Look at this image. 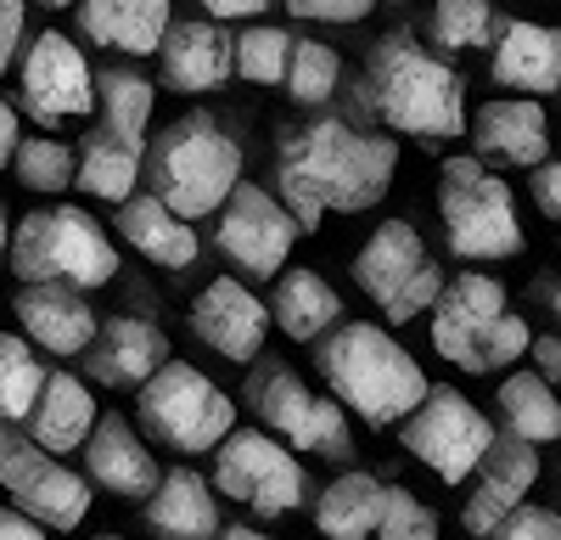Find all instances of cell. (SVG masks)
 Masks as SVG:
<instances>
[{
	"instance_id": "obj_1",
	"label": "cell",
	"mask_w": 561,
	"mask_h": 540,
	"mask_svg": "<svg viewBox=\"0 0 561 540\" xmlns=\"http://www.w3.org/2000/svg\"><path fill=\"white\" fill-rule=\"evenodd\" d=\"M399 142L393 135H365L343 119L287 124L275 142V175H280V209L293 214L298 232H320L325 214H359L377 209L393 187Z\"/></svg>"
},
{
	"instance_id": "obj_2",
	"label": "cell",
	"mask_w": 561,
	"mask_h": 540,
	"mask_svg": "<svg viewBox=\"0 0 561 540\" xmlns=\"http://www.w3.org/2000/svg\"><path fill=\"white\" fill-rule=\"evenodd\" d=\"M354 102H359V113L382 119L399 135H415V142H455V135H466L460 74L444 57L421 52L404 29L370 45L365 74L354 85Z\"/></svg>"
},
{
	"instance_id": "obj_3",
	"label": "cell",
	"mask_w": 561,
	"mask_h": 540,
	"mask_svg": "<svg viewBox=\"0 0 561 540\" xmlns=\"http://www.w3.org/2000/svg\"><path fill=\"white\" fill-rule=\"evenodd\" d=\"M314 367H320L325 389H332V400L343 412H354L365 428L404 423L421 405V394L433 389L427 372L415 367V355L370 322H348L332 338H320Z\"/></svg>"
},
{
	"instance_id": "obj_4",
	"label": "cell",
	"mask_w": 561,
	"mask_h": 540,
	"mask_svg": "<svg viewBox=\"0 0 561 540\" xmlns=\"http://www.w3.org/2000/svg\"><path fill=\"white\" fill-rule=\"evenodd\" d=\"M140 169H147L152 198L169 214L203 220L242 180V147L230 142L208 113H185L152 142V158H140Z\"/></svg>"
},
{
	"instance_id": "obj_5",
	"label": "cell",
	"mask_w": 561,
	"mask_h": 540,
	"mask_svg": "<svg viewBox=\"0 0 561 540\" xmlns=\"http://www.w3.org/2000/svg\"><path fill=\"white\" fill-rule=\"evenodd\" d=\"M534 344L523 315L505 310V288L483 270H466V277L444 282L433 299V349L449 360V367L489 378L511 360H523Z\"/></svg>"
},
{
	"instance_id": "obj_6",
	"label": "cell",
	"mask_w": 561,
	"mask_h": 540,
	"mask_svg": "<svg viewBox=\"0 0 561 540\" xmlns=\"http://www.w3.org/2000/svg\"><path fill=\"white\" fill-rule=\"evenodd\" d=\"M7 243H12V277L23 288L28 282H57V288L90 293V288H107L118 277L113 237L73 203H51V209L23 214Z\"/></svg>"
},
{
	"instance_id": "obj_7",
	"label": "cell",
	"mask_w": 561,
	"mask_h": 540,
	"mask_svg": "<svg viewBox=\"0 0 561 540\" xmlns=\"http://www.w3.org/2000/svg\"><path fill=\"white\" fill-rule=\"evenodd\" d=\"M438 214L444 243L460 259H511L523 254V220L511 203V187L483 169V158H449L438 175Z\"/></svg>"
},
{
	"instance_id": "obj_8",
	"label": "cell",
	"mask_w": 561,
	"mask_h": 540,
	"mask_svg": "<svg viewBox=\"0 0 561 540\" xmlns=\"http://www.w3.org/2000/svg\"><path fill=\"white\" fill-rule=\"evenodd\" d=\"M135 417L163 450H174V457H203V450H214L230 428H237V405H230V394L214 389L197 367L163 360V367L140 383Z\"/></svg>"
},
{
	"instance_id": "obj_9",
	"label": "cell",
	"mask_w": 561,
	"mask_h": 540,
	"mask_svg": "<svg viewBox=\"0 0 561 540\" xmlns=\"http://www.w3.org/2000/svg\"><path fill=\"white\" fill-rule=\"evenodd\" d=\"M354 282L365 299H377V310L388 322H415L421 310H433L444 270L433 265L427 243L410 220H382L377 232L365 237V248L354 254Z\"/></svg>"
},
{
	"instance_id": "obj_10",
	"label": "cell",
	"mask_w": 561,
	"mask_h": 540,
	"mask_svg": "<svg viewBox=\"0 0 561 540\" xmlns=\"http://www.w3.org/2000/svg\"><path fill=\"white\" fill-rule=\"evenodd\" d=\"M219 495L242 502L259 518H287L304 507V462L264 428H230L214 445V479Z\"/></svg>"
},
{
	"instance_id": "obj_11",
	"label": "cell",
	"mask_w": 561,
	"mask_h": 540,
	"mask_svg": "<svg viewBox=\"0 0 561 540\" xmlns=\"http://www.w3.org/2000/svg\"><path fill=\"white\" fill-rule=\"evenodd\" d=\"M248 405L259 412L264 434L270 439H287L293 450H309V457H325V462H343L348 450H354L348 412H343L337 400H320L287 367H259L248 378Z\"/></svg>"
},
{
	"instance_id": "obj_12",
	"label": "cell",
	"mask_w": 561,
	"mask_h": 540,
	"mask_svg": "<svg viewBox=\"0 0 561 540\" xmlns=\"http://www.w3.org/2000/svg\"><path fill=\"white\" fill-rule=\"evenodd\" d=\"M489 445H494V423L460 389H427L421 405L404 417V450L421 468H433L444 484L472 479Z\"/></svg>"
},
{
	"instance_id": "obj_13",
	"label": "cell",
	"mask_w": 561,
	"mask_h": 540,
	"mask_svg": "<svg viewBox=\"0 0 561 540\" xmlns=\"http://www.w3.org/2000/svg\"><path fill=\"white\" fill-rule=\"evenodd\" d=\"M0 490L18 502V513H28L45 529H79L90 513V484L73 468H62L51 450L23 439L12 423H0Z\"/></svg>"
},
{
	"instance_id": "obj_14",
	"label": "cell",
	"mask_w": 561,
	"mask_h": 540,
	"mask_svg": "<svg viewBox=\"0 0 561 540\" xmlns=\"http://www.w3.org/2000/svg\"><path fill=\"white\" fill-rule=\"evenodd\" d=\"M219 225H214V248L242 270V277L253 282H270L275 270H287V254L298 243V225L293 214L280 209L264 187H248V180H237L230 187V198L214 209Z\"/></svg>"
},
{
	"instance_id": "obj_15",
	"label": "cell",
	"mask_w": 561,
	"mask_h": 540,
	"mask_svg": "<svg viewBox=\"0 0 561 540\" xmlns=\"http://www.w3.org/2000/svg\"><path fill=\"white\" fill-rule=\"evenodd\" d=\"M18 85H23V113L39 119L45 130L84 119L90 102H96V74H90L79 45L68 34H57V29H45V34L28 40Z\"/></svg>"
},
{
	"instance_id": "obj_16",
	"label": "cell",
	"mask_w": 561,
	"mask_h": 540,
	"mask_svg": "<svg viewBox=\"0 0 561 540\" xmlns=\"http://www.w3.org/2000/svg\"><path fill=\"white\" fill-rule=\"evenodd\" d=\"M264 327H270V310H264V304L253 299V288L237 282V277L208 282V288L197 293V304H192V333H197L214 355H225V360H259Z\"/></svg>"
},
{
	"instance_id": "obj_17",
	"label": "cell",
	"mask_w": 561,
	"mask_h": 540,
	"mask_svg": "<svg viewBox=\"0 0 561 540\" xmlns=\"http://www.w3.org/2000/svg\"><path fill=\"white\" fill-rule=\"evenodd\" d=\"M534 479H539V450L523 445V439H511V434L494 439V445L483 450L478 484H472V495H466V513H460L466 535H489L505 513H517L523 495L534 490Z\"/></svg>"
},
{
	"instance_id": "obj_18",
	"label": "cell",
	"mask_w": 561,
	"mask_h": 540,
	"mask_svg": "<svg viewBox=\"0 0 561 540\" xmlns=\"http://www.w3.org/2000/svg\"><path fill=\"white\" fill-rule=\"evenodd\" d=\"M466 135H472L478 158H494V164L534 169V164L550 158V119H545V102H534V97L483 102L466 119Z\"/></svg>"
},
{
	"instance_id": "obj_19",
	"label": "cell",
	"mask_w": 561,
	"mask_h": 540,
	"mask_svg": "<svg viewBox=\"0 0 561 540\" xmlns=\"http://www.w3.org/2000/svg\"><path fill=\"white\" fill-rule=\"evenodd\" d=\"M169 360V338L140 322V315H113V322H96V338L84 344V367L96 383L107 389H140L158 367Z\"/></svg>"
},
{
	"instance_id": "obj_20",
	"label": "cell",
	"mask_w": 561,
	"mask_h": 540,
	"mask_svg": "<svg viewBox=\"0 0 561 540\" xmlns=\"http://www.w3.org/2000/svg\"><path fill=\"white\" fill-rule=\"evenodd\" d=\"M494 85L505 90H528L534 102H545L561 85V34L539 29L528 18H511L494 29V57H489Z\"/></svg>"
},
{
	"instance_id": "obj_21",
	"label": "cell",
	"mask_w": 561,
	"mask_h": 540,
	"mask_svg": "<svg viewBox=\"0 0 561 540\" xmlns=\"http://www.w3.org/2000/svg\"><path fill=\"white\" fill-rule=\"evenodd\" d=\"M84 484H102L107 495H124V502H147L158 484V462L152 450L135 439V428L124 417H102L96 428L84 434Z\"/></svg>"
},
{
	"instance_id": "obj_22",
	"label": "cell",
	"mask_w": 561,
	"mask_h": 540,
	"mask_svg": "<svg viewBox=\"0 0 561 540\" xmlns=\"http://www.w3.org/2000/svg\"><path fill=\"white\" fill-rule=\"evenodd\" d=\"M12 310L23 322V338L34 349H45V355H84V344L96 338V315H90L84 293H73V288L28 282Z\"/></svg>"
},
{
	"instance_id": "obj_23",
	"label": "cell",
	"mask_w": 561,
	"mask_h": 540,
	"mask_svg": "<svg viewBox=\"0 0 561 540\" xmlns=\"http://www.w3.org/2000/svg\"><path fill=\"white\" fill-rule=\"evenodd\" d=\"M79 34L90 45H107L124 57H152L169 18V0H73Z\"/></svg>"
},
{
	"instance_id": "obj_24",
	"label": "cell",
	"mask_w": 561,
	"mask_h": 540,
	"mask_svg": "<svg viewBox=\"0 0 561 540\" xmlns=\"http://www.w3.org/2000/svg\"><path fill=\"white\" fill-rule=\"evenodd\" d=\"M147 529L158 540H214L219 535V502L214 484L192 468H169L158 473L147 495Z\"/></svg>"
},
{
	"instance_id": "obj_25",
	"label": "cell",
	"mask_w": 561,
	"mask_h": 540,
	"mask_svg": "<svg viewBox=\"0 0 561 540\" xmlns=\"http://www.w3.org/2000/svg\"><path fill=\"white\" fill-rule=\"evenodd\" d=\"M152 57L169 90H214L230 74V34L214 23H169Z\"/></svg>"
},
{
	"instance_id": "obj_26",
	"label": "cell",
	"mask_w": 561,
	"mask_h": 540,
	"mask_svg": "<svg viewBox=\"0 0 561 540\" xmlns=\"http://www.w3.org/2000/svg\"><path fill=\"white\" fill-rule=\"evenodd\" d=\"M270 310H275V327L287 333L293 344H314V338H325L337 327L343 299L314 265H293V270H275Z\"/></svg>"
},
{
	"instance_id": "obj_27",
	"label": "cell",
	"mask_w": 561,
	"mask_h": 540,
	"mask_svg": "<svg viewBox=\"0 0 561 540\" xmlns=\"http://www.w3.org/2000/svg\"><path fill=\"white\" fill-rule=\"evenodd\" d=\"M23 423L34 428V445L39 450L62 457V450H79L84 434L96 428V400H90V389L73 372H51V378L39 383V394H34Z\"/></svg>"
},
{
	"instance_id": "obj_28",
	"label": "cell",
	"mask_w": 561,
	"mask_h": 540,
	"mask_svg": "<svg viewBox=\"0 0 561 540\" xmlns=\"http://www.w3.org/2000/svg\"><path fill=\"white\" fill-rule=\"evenodd\" d=\"M113 225L124 232V243H129L135 254H147L152 265L174 270V277H180V270H192V259H197V232H192L180 214H169L152 192H147V198H140V192L124 198Z\"/></svg>"
},
{
	"instance_id": "obj_29",
	"label": "cell",
	"mask_w": 561,
	"mask_h": 540,
	"mask_svg": "<svg viewBox=\"0 0 561 540\" xmlns=\"http://www.w3.org/2000/svg\"><path fill=\"white\" fill-rule=\"evenodd\" d=\"M140 158H147L140 142H124V135H113V130H90L79 142V153H73V187H84L102 203H124V198H135Z\"/></svg>"
},
{
	"instance_id": "obj_30",
	"label": "cell",
	"mask_w": 561,
	"mask_h": 540,
	"mask_svg": "<svg viewBox=\"0 0 561 540\" xmlns=\"http://www.w3.org/2000/svg\"><path fill=\"white\" fill-rule=\"evenodd\" d=\"M382 479L370 473H343L320 490L314 502V529L325 540H370L377 535V518H382Z\"/></svg>"
},
{
	"instance_id": "obj_31",
	"label": "cell",
	"mask_w": 561,
	"mask_h": 540,
	"mask_svg": "<svg viewBox=\"0 0 561 540\" xmlns=\"http://www.w3.org/2000/svg\"><path fill=\"white\" fill-rule=\"evenodd\" d=\"M500 417H505L511 439H523V445H550L561 434L556 389L539 372H517V378L500 383Z\"/></svg>"
},
{
	"instance_id": "obj_32",
	"label": "cell",
	"mask_w": 561,
	"mask_h": 540,
	"mask_svg": "<svg viewBox=\"0 0 561 540\" xmlns=\"http://www.w3.org/2000/svg\"><path fill=\"white\" fill-rule=\"evenodd\" d=\"M96 102H102V130L147 147V124H152V108H158V90L147 79L129 74V68H107V74H96Z\"/></svg>"
},
{
	"instance_id": "obj_33",
	"label": "cell",
	"mask_w": 561,
	"mask_h": 540,
	"mask_svg": "<svg viewBox=\"0 0 561 540\" xmlns=\"http://www.w3.org/2000/svg\"><path fill=\"white\" fill-rule=\"evenodd\" d=\"M45 383V360L28 338L0 333V423H23Z\"/></svg>"
},
{
	"instance_id": "obj_34",
	"label": "cell",
	"mask_w": 561,
	"mask_h": 540,
	"mask_svg": "<svg viewBox=\"0 0 561 540\" xmlns=\"http://www.w3.org/2000/svg\"><path fill=\"white\" fill-rule=\"evenodd\" d=\"M280 85L293 90V102L320 108V102H332V97H337V85H343V57L332 52V45H320V40H293Z\"/></svg>"
},
{
	"instance_id": "obj_35",
	"label": "cell",
	"mask_w": 561,
	"mask_h": 540,
	"mask_svg": "<svg viewBox=\"0 0 561 540\" xmlns=\"http://www.w3.org/2000/svg\"><path fill=\"white\" fill-rule=\"evenodd\" d=\"M500 12L489 0H433V45L444 52H483L494 45Z\"/></svg>"
},
{
	"instance_id": "obj_36",
	"label": "cell",
	"mask_w": 561,
	"mask_h": 540,
	"mask_svg": "<svg viewBox=\"0 0 561 540\" xmlns=\"http://www.w3.org/2000/svg\"><path fill=\"white\" fill-rule=\"evenodd\" d=\"M12 169L28 192H68L73 187V147L57 135H28L12 147Z\"/></svg>"
},
{
	"instance_id": "obj_37",
	"label": "cell",
	"mask_w": 561,
	"mask_h": 540,
	"mask_svg": "<svg viewBox=\"0 0 561 540\" xmlns=\"http://www.w3.org/2000/svg\"><path fill=\"white\" fill-rule=\"evenodd\" d=\"M287 52H293V34L287 29H242L230 40V74H242L253 85H280L287 74Z\"/></svg>"
},
{
	"instance_id": "obj_38",
	"label": "cell",
	"mask_w": 561,
	"mask_h": 540,
	"mask_svg": "<svg viewBox=\"0 0 561 540\" xmlns=\"http://www.w3.org/2000/svg\"><path fill=\"white\" fill-rule=\"evenodd\" d=\"M377 540H438V518L421 507V495L404 484L382 490V518H377Z\"/></svg>"
},
{
	"instance_id": "obj_39",
	"label": "cell",
	"mask_w": 561,
	"mask_h": 540,
	"mask_svg": "<svg viewBox=\"0 0 561 540\" xmlns=\"http://www.w3.org/2000/svg\"><path fill=\"white\" fill-rule=\"evenodd\" d=\"M478 540H561V518L550 513V507H517V513H505L489 535H478Z\"/></svg>"
},
{
	"instance_id": "obj_40",
	"label": "cell",
	"mask_w": 561,
	"mask_h": 540,
	"mask_svg": "<svg viewBox=\"0 0 561 540\" xmlns=\"http://www.w3.org/2000/svg\"><path fill=\"white\" fill-rule=\"evenodd\" d=\"M377 0H287L293 18H309V23H359L370 18Z\"/></svg>"
},
{
	"instance_id": "obj_41",
	"label": "cell",
	"mask_w": 561,
	"mask_h": 540,
	"mask_svg": "<svg viewBox=\"0 0 561 540\" xmlns=\"http://www.w3.org/2000/svg\"><path fill=\"white\" fill-rule=\"evenodd\" d=\"M23 23H28V0H0V74H7V68L18 63Z\"/></svg>"
},
{
	"instance_id": "obj_42",
	"label": "cell",
	"mask_w": 561,
	"mask_h": 540,
	"mask_svg": "<svg viewBox=\"0 0 561 540\" xmlns=\"http://www.w3.org/2000/svg\"><path fill=\"white\" fill-rule=\"evenodd\" d=\"M534 198L545 209V220H561V164H534Z\"/></svg>"
},
{
	"instance_id": "obj_43",
	"label": "cell",
	"mask_w": 561,
	"mask_h": 540,
	"mask_svg": "<svg viewBox=\"0 0 561 540\" xmlns=\"http://www.w3.org/2000/svg\"><path fill=\"white\" fill-rule=\"evenodd\" d=\"M0 540H45V524H34L28 513H0Z\"/></svg>"
},
{
	"instance_id": "obj_44",
	"label": "cell",
	"mask_w": 561,
	"mask_h": 540,
	"mask_svg": "<svg viewBox=\"0 0 561 540\" xmlns=\"http://www.w3.org/2000/svg\"><path fill=\"white\" fill-rule=\"evenodd\" d=\"M23 142V130H18V108L7 102V97H0V169H7L12 164V147Z\"/></svg>"
},
{
	"instance_id": "obj_45",
	"label": "cell",
	"mask_w": 561,
	"mask_h": 540,
	"mask_svg": "<svg viewBox=\"0 0 561 540\" xmlns=\"http://www.w3.org/2000/svg\"><path fill=\"white\" fill-rule=\"evenodd\" d=\"M264 7H270V0H203V12L208 18H225V23L230 18H259Z\"/></svg>"
},
{
	"instance_id": "obj_46",
	"label": "cell",
	"mask_w": 561,
	"mask_h": 540,
	"mask_svg": "<svg viewBox=\"0 0 561 540\" xmlns=\"http://www.w3.org/2000/svg\"><path fill=\"white\" fill-rule=\"evenodd\" d=\"M528 349H534V360H539V378L556 383V378H561V344H556V338H539V344H528Z\"/></svg>"
},
{
	"instance_id": "obj_47",
	"label": "cell",
	"mask_w": 561,
	"mask_h": 540,
	"mask_svg": "<svg viewBox=\"0 0 561 540\" xmlns=\"http://www.w3.org/2000/svg\"><path fill=\"white\" fill-rule=\"evenodd\" d=\"M214 540H275V535H264V529H253V524H225Z\"/></svg>"
},
{
	"instance_id": "obj_48",
	"label": "cell",
	"mask_w": 561,
	"mask_h": 540,
	"mask_svg": "<svg viewBox=\"0 0 561 540\" xmlns=\"http://www.w3.org/2000/svg\"><path fill=\"white\" fill-rule=\"evenodd\" d=\"M7 237H12V220H7V209H0V248H7Z\"/></svg>"
},
{
	"instance_id": "obj_49",
	"label": "cell",
	"mask_w": 561,
	"mask_h": 540,
	"mask_svg": "<svg viewBox=\"0 0 561 540\" xmlns=\"http://www.w3.org/2000/svg\"><path fill=\"white\" fill-rule=\"evenodd\" d=\"M34 7H51L57 12V7H73V0H34Z\"/></svg>"
},
{
	"instance_id": "obj_50",
	"label": "cell",
	"mask_w": 561,
	"mask_h": 540,
	"mask_svg": "<svg viewBox=\"0 0 561 540\" xmlns=\"http://www.w3.org/2000/svg\"><path fill=\"white\" fill-rule=\"evenodd\" d=\"M96 540H118V535H96Z\"/></svg>"
},
{
	"instance_id": "obj_51",
	"label": "cell",
	"mask_w": 561,
	"mask_h": 540,
	"mask_svg": "<svg viewBox=\"0 0 561 540\" xmlns=\"http://www.w3.org/2000/svg\"><path fill=\"white\" fill-rule=\"evenodd\" d=\"M393 7H410V0H393Z\"/></svg>"
}]
</instances>
